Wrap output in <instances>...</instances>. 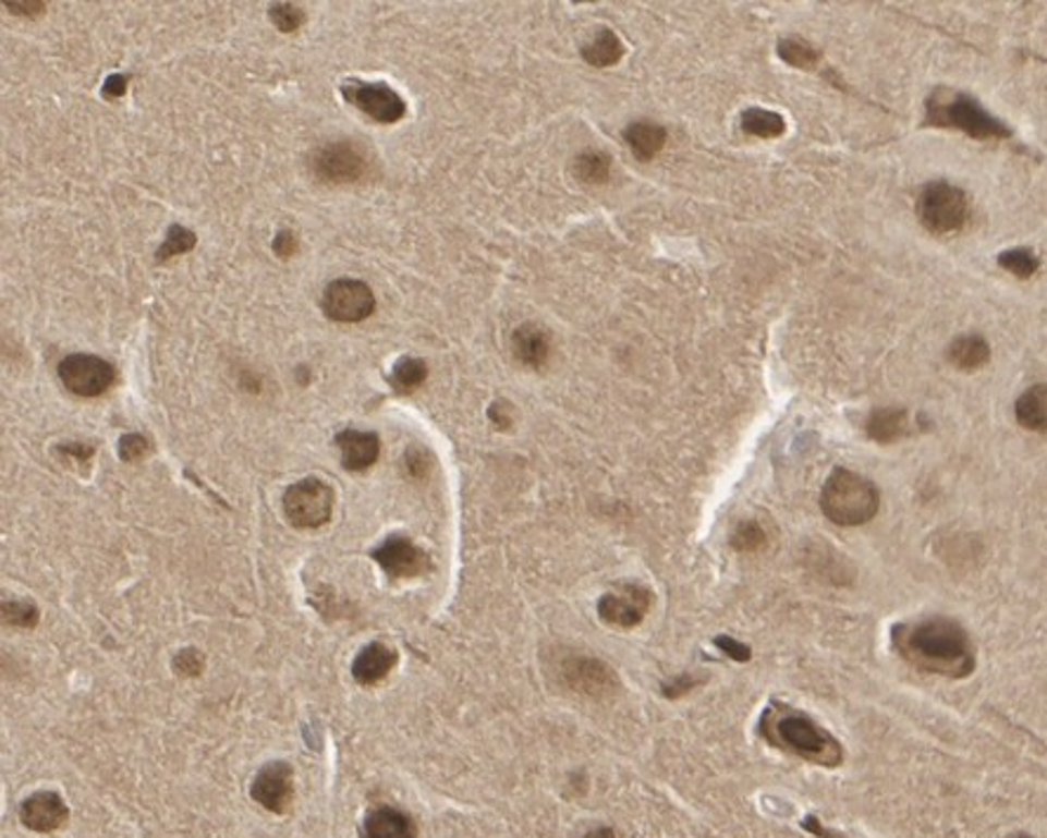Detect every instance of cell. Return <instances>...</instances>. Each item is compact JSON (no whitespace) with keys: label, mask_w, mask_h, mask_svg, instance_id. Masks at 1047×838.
Returning <instances> with one entry per match:
<instances>
[{"label":"cell","mask_w":1047,"mask_h":838,"mask_svg":"<svg viewBox=\"0 0 1047 838\" xmlns=\"http://www.w3.org/2000/svg\"><path fill=\"white\" fill-rule=\"evenodd\" d=\"M892 641L899 655L911 666L946 678H965L974 671V649L967 631L958 621L932 617L901 623Z\"/></svg>","instance_id":"obj_1"},{"label":"cell","mask_w":1047,"mask_h":838,"mask_svg":"<svg viewBox=\"0 0 1047 838\" xmlns=\"http://www.w3.org/2000/svg\"><path fill=\"white\" fill-rule=\"evenodd\" d=\"M759 734L771 746L802 761L826 765V768H836L842 763V746L836 737L807 714L786 704H769L763 718H759Z\"/></svg>","instance_id":"obj_2"},{"label":"cell","mask_w":1047,"mask_h":838,"mask_svg":"<svg viewBox=\"0 0 1047 838\" xmlns=\"http://www.w3.org/2000/svg\"><path fill=\"white\" fill-rule=\"evenodd\" d=\"M880 491L871 479L852 471H836L821 491L824 515L840 527H859L878 515Z\"/></svg>","instance_id":"obj_3"},{"label":"cell","mask_w":1047,"mask_h":838,"mask_svg":"<svg viewBox=\"0 0 1047 838\" xmlns=\"http://www.w3.org/2000/svg\"><path fill=\"white\" fill-rule=\"evenodd\" d=\"M548 673L559 688L587 700L605 702L621 690V680L609 664L591 655H581V652H555L552 659L548 661Z\"/></svg>","instance_id":"obj_4"},{"label":"cell","mask_w":1047,"mask_h":838,"mask_svg":"<svg viewBox=\"0 0 1047 838\" xmlns=\"http://www.w3.org/2000/svg\"><path fill=\"white\" fill-rule=\"evenodd\" d=\"M927 119L935 125L958 127V131L977 139H998L1010 135L1008 127L991 117L977 99L963 93L937 90L927 102Z\"/></svg>","instance_id":"obj_5"},{"label":"cell","mask_w":1047,"mask_h":838,"mask_svg":"<svg viewBox=\"0 0 1047 838\" xmlns=\"http://www.w3.org/2000/svg\"><path fill=\"white\" fill-rule=\"evenodd\" d=\"M917 216L929 232H958L963 230L970 216L967 196L949 182H932L917 196Z\"/></svg>","instance_id":"obj_6"},{"label":"cell","mask_w":1047,"mask_h":838,"mask_svg":"<svg viewBox=\"0 0 1047 838\" xmlns=\"http://www.w3.org/2000/svg\"><path fill=\"white\" fill-rule=\"evenodd\" d=\"M283 513L297 530H317L333 515V489L319 477L295 482L283 494Z\"/></svg>","instance_id":"obj_7"},{"label":"cell","mask_w":1047,"mask_h":838,"mask_svg":"<svg viewBox=\"0 0 1047 838\" xmlns=\"http://www.w3.org/2000/svg\"><path fill=\"white\" fill-rule=\"evenodd\" d=\"M57 374H60L64 388L78 397L105 394L117 380V368L95 354H69L60 362Z\"/></svg>","instance_id":"obj_8"},{"label":"cell","mask_w":1047,"mask_h":838,"mask_svg":"<svg viewBox=\"0 0 1047 838\" xmlns=\"http://www.w3.org/2000/svg\"><path fill=\"white\" fill-rule=\"evenodd\" d=\"M312 170L324 182L348 184L366 175L368 156L356 142H333L314 151Z\"/></svg>","instance_id":"obj_9"},{"label":"cell","mask_w":1047,"mask_h":838,"mask_svg":"<svg viewBox=\"0 0 1047 838\" xmlns=\"http://www.w3.org/2000/svg\"><path fill=\"white\" fill-rule=\"evenodd\" d=\"M652 591L642 584H623L605 593L597 603L599 619L613 629H635L649 615Z\"/></svg>","instance_id":"obj_10"},{"label":"cell","mask_w":1047,"mask_h":838,"mask_svg":"<svg viewBox=\"0 0 1047 838\" xmlns=\"http://www.w3.org/2000/svg\"><path fill=\"white\" fill-rule=\"evenodd\" d=\"M321 305L333 321L356 324L373 315V309H376V295H373L364 281L338 279L328 283Z\"/></svg>","instance_id":"obj_11"},{"label":"cell","mask_w":1047,"mask_h":838,"mask_svg":"<svg viewBox=\"0 0 1047 838\" xmlns=\"http://www.w3.org/2000/svg\"><path fill=\"white\" fill-rule=\"evenodd\" d=\"M342 95H345L350 105L362 109L366 117L378 123H397L406 113L404 99L385 83L350 81L348 85H342Z\"/></svg>","instance_id":"obj_12"},{"label":"cell","mask_w":1047,"mask_h":838,"mask_svg":"<svg viewBox=\"0 0 1047 838\" xmlns=\"http://www.w3.org/2000/svg\"><path fill=\"white\" fill-rule=\"evenodd\" d=\"M373 560L392 579H413L433 570L427 552L401 534L385 538V542L373 550Z\"/></svg>","instance_id":"obj_13"},{"label":"cell","mask_w":1047,"mask_h":838,"mask_svg":"<svg viewBox=\"0 0 1047 838\" xmlns=\"http://www.w3.org/2000/svg\"><path fill=\"white\" fill-rule=\"evenodd\" d=\"M251 797L255 803H260L265 811L283 815L289 813L293 803V768L285 761H271L255 775Z\"/></svg>","instance_id":"obj_14"},{"label":"cell","mask_w":1047,"mask_h":838,"mask_svg":"<svg viewBox=\"0 0 1047 838\" xmlns=\"http://www.w3.org/2000/svg\"><path fill=\"white\" fill-rule=\"evenodd\" d=\"M20 819L26 829L38 834H52L69 822V807L60 793L38 791L24 799L20 805Z\"/></svg>","instance_id":"obj_15"},{"label":"cell","mask_w":1047,"mask_h":838,"mask_svg":"<svg viewBox=\"0 0 1047 838\" xmlns=\"http://www.w3.org/2000/svg\"><path fill=\"white\" fill-rule=\"evenodd\" d=\"M342 465L348 471H366L380 457V437L376 433H362V430H345L336 437Z\"/></svg>","instance_id":"obj_16"},{"label":"cell","mask_w":1047,"mask_h":838,"mask_svg":"<svg viewBox=\"0 0 1047 838\" xmlns=\"http://www.w3.org/2000/svg\"><path fill=\"white\" fill-rule=\"evenodd\" d=\"M397 664V652L382 643H370L358 652L352 664V676L358 685H376L390 676Z\"/></svg>","instance_id":"obj_17"},{"label":"cell","mask_w":1047,"mask_h":838,"mask_svg":"<svg viewBox=\"0 0 1047 838\" xmlns=\"http://www.w3.org/2000/svg\"><path fill=\"white\" fill-rule=\"evenodd\" d=\"M364 836L366 838H418V827L406 815L397 811L392 805H380L364 819Z\"/></svg>","instance_id":"obj_18"},{"label":"cell","mask_w":1047,"mask_h":838,"mask_svg":"<svg viewBox=\"0 0 1047 838\" xmlns=\"http://www.w3.org/2000/svg\"><path fill=\"white\" fill-rule=\"evenodd\" d=\"M512 352L524 366L540 368L550 357V336L536 324H522L512 333Z\"/></svg>","instance_id":"obj_19"},{"label":"cell","mask_w":1047,"mask_h":838,"mask_svg":"<svg viewBox=\"0 0 1047 838\" xmlns=\"http://www.w3.org/2000/svg\"><path fill=\"white\" fill-rule=\"evenodd\" d=\"M666 139H668L666 127L652 121H635L633 125L625 127L628 147L633 149V154L642 161L654 159V156L666 147Z\"/></svg>","instance_id":"obj_20"},{"label":"cell","mask_w":1047,"mask_h":838,"mask_svg":"<svg viewBox=\"0 0 1047 838\" xmlns=\"http://www.w3.org/2000/svg\"><path fill=\"white\" fill-rule=\"evenodd\" d=\"M866 433L875 442H897V439L909 433V414L897 406L873 411L866 423Z\"/></svg>","instance_id":"obj_21"},{"label":"cell","mask_w":1047,"mask_h":838,"mask_svg":"<svg viewBox=\"0 0 1047 838\" xmlns=\"http://www.w3.org/2000/svg\"><path fill=\"white\" fill-rule=\"evenodd\" d=\"M1014 416L1024 428L1045 433L1047 430V386L1028 388L1014 404Z\"/></svg>","instance_id":"obj_22"},{"label":"cell","mask_w":1047,"mask_h":838,"mask_svg":"<svg viewBox=\"0 0 1047 838\" xmlns=\"http://www.w3.org/2000/svg\"><path fill=\"white\" fill-rule=\"evenodd\" d=\"M991 357V350L982 336H960L955 338L949 348V360L958 366L972 372V368H979Z\"/></svg>","instance_id":"obj_23"},{"label":"cell","mask_w":1047,"mask_h":838,"mask_svg":"<svg viewBox=\"0 0 1047 838\" xmlns=\"http://www.w3.org/2000/svg\"><path fill=\"white\" fill-rule=\"evenodd\" d=\"M583 60L593 66H613L623 57V42L609 28L599 32L587 46L581 50Z\"/></svg>","instance_id":"obj_24"},{"label":"cell","mask_w":1047,"mask_h":838,"mask_svg":"<svg viewBox=\"0 0 1047 838\" xmlns=\"http://www.w3.org/2000/svg\"><path fill=\"white\" fill-rule=\"evenodd\" d=\"M741 127L745 135L753 137H779L786 131L783 117L767 109H748L743 111L741 117Z\"/></svg>","instance_id":"obj_25"},{"label":"cell","mask_w":1047,"mask_h":838,"mask_svg":"<svg viewBox=\"0 0 1047 838\" xmlns=\"http://www.w3.org/2000/svg\"><path fill=\"white\" fill-rule=\"evenodd\" d=\"M427 378V364L423 360H413V357H406V360H399L394 364V372L390 376V382H392V388L401 394H409L413 390H418L423 382Z\"/></svg>","instance_id":"obj_26"},{"label":"cell","mask_w":1047,"mask_h":838,"mask_svg":"<svg viewBox=\"0 0 1047 838\" xmlns=\"http://www.w3.org/2000/svg\"><path fill=\"white\" fill-rule=\"evenodd\" d=\"M573 170H576V178L583 180V182H605L609 178V170H611V159L607 154H599V151H585L581 154L579 159H576V166H573Z\"/></svg>","instance_id":"obj_27"},{"label":"cell","mask_w":1047,"mask_h":838,"mask_svg":"<svg viewBox=\"0 0 1047 838\" xmlns=\"http://www.w3.org/2000/svg\"><path fill=\"white\" fill-rule=\"evenodd\" d=\"M40 619L38 607L28 600H5L3 623L12 629H34Z\"/></svg>","instance_id":"obj_28"},{"label":"cell","mask_w":1047,"mask_h":838,"mask_svg":"<svg viewBox=\"0 0 1047 838\" xmlns=\"http://www.w3.org/2000/svg\"><path fill=\"white\" fill-rule=\"evenodd\" d=\"M767 544V534L755 520H745L731 534V548L739 552H757Z\"/></svg>","instance_id":"obj_29"},{"label":"cell","mask_w":1047,"mask_h":838,"mask_svg":"<svg viewBox=\"0 0 1047 838\" xmlns=\"http://www.w3.org/2000/svg\"><path fill=\"white\" fill-rule=\"evenodd\" d=\"M998 263H1000L1002 269H1008V272L1022 277V279H1028L1031 275H1036V269H1038V258L1026 248H1012V251L1000 253Z\"/></svg>","instance_id":"obj_30"},{"label":"cell","mask_w":1047,"mask_h":838,"mask_svg":"<svg viewBox=\"0 0 1047 838\" xmlns=\"http://www.w3.org/2000/svg\"><path fill=\"white\" fill-rule=\"evenodd\" d=\"M779 54L783 57V60L791 64V66H800V69H809L816 64V60H819V54H816V50L812 46H807V42H802L798 38H788V40H781L779 42Z\"/></svg>","instance_id":"obj_31"},{"label":"cell","mask_w":1047,"mask_h":838,"mask_svg":"<svg viewBox=\"0 0 1047 838\" xmlns=\"http://www.w3.org/2000/svg\"><path fill=\"white\" fill-rule=\"evenodd\" d=\"M269 17L281 28V32L291 34V32H297V28L303 26L305 12H303V8L291 5V3H277V5H271Z\"/></svg>","instance_id":"obj_32"},{"label":"cell","mask_w":1047,"mask_h":838,"mask_svg":"<svg viewBox=\"0 0 1047 838\" xmlns=\"http://www.w3.org/2000/svg\"><path fill=\"white\" fill-rule=\"evenodd\" d=\"M194 244H196V236L190 230H184V227H170L168 241L159 248V260H168L178 253H186L190 248H194Z\"/></svg>","instance_id":"obj_33"},{"label":"cell","mask_w":1047,"mask_h":838,"mask_svg":"<svg viewBox=\"0 0 1047 838\" xmlns=\"http://www.w3.org/2000/svg\"><path fill=\"white\" fill-rule=\"evenodd\" d=\"M121 459L127 461V463H135V461H142L147 457V453L151 451V442L147 437H142V435H125L121 439Z\"/></svg>","instance_id":"obj_34"},{"label":"cell","mask_w":1047,"mask_h":838,"mask_svg":"<svg viewBox=\"0 0 1047 838\" xmlns=\"http://www.w3.org/2000/svg\"><path fill=\"white\" fill-rule=\"evenodd\" d=\"M200 666H204V659H200V655L194 647L182 649L180 655L175 657V671L180 676H198Z\"/></svg>","instance_id":"obj_35"},{"label":"cell","mask_w":1047,"mask_h":838,"mask_svg":"<svg viewBox=\"0 0 1047 838\" xmlns=\"http://www.w3.org/2000/svg\"><path fill=\"white\" fill-rule=\"evenodd\" d=\"M694 688H698V680H696L694 676H686V673H684V676H680V678H675V680H670V683H666V685H663V694H666V697H670V700H678V697H682V694L692 692Z\"/></svg>","instance_id":"obj_36"},{"label":"cell","mask_w":1047,"mask_h":838,"mask_svg":"<svg viewBox=\"0 0 1047 838\" xmlns=\"http://www.w3.org/2000/svg\"><path fill=\"white\" fill-rule=\"evenodd\" d=\"M715 643H717V647H720V649L725 652V655L731 657V659H736V661H748V659H751V649L745 647V645H741V643H736V641H731V637H727V635L717 637Z\"/></svg>","instance_id":"obj_37"},{"label":"cell","mask_w":1047,"mask_h":838,"mask_svg":"<svg viewBox=\"0 0 1047 838\" xmlns=\"http://www.w3.org/2000/svg\"><path fill=\"white\" fill-rule=\"evenodd\" d=\"M295 236L291 232H279L277 239H275V251L281 255V258H291V255H295Z\"/></svg>","instance_id":"obj_38"},{"label":"cell","mask_w":1047,"mask_h":838,"mask_svg":"<svg viewBox=\"0 0 1047 838\" xmlns=\"http://www.w3.org/2000/svg\"><path fill=\"white\" fill-rule=\"evenodd\" d=\"M125 88H127V76H111L105 83V95L111 99H119L125 95Z\"/></svg>","instance_id":"obj_39"},{"label":"cell","mask_w":1047,"mask_h":838,"mask_svg":"<svg viewBox=\"0 0 1047 838\" xmlns=\"http://www.w3.org/2000/svg\"><path fill=\"white\" fill-rule=\"evenodd\" d=\"M581 838H616V834H613V829H609V827H599V829L587 831V834L581 836Z\"/></svg>","instance_id":"obj_40"},{"label":"cell","mask_w":1047,"mask_h":838,"mask_svg":"<svg viewBox=\"0 0 1047 838\" xmlns=\"http://www.w3.org/2000/svg\"><path fill=\"white\" fill-rule=\"evenodd\" d=\"M1010 838H1034V836H1026V834H1014V836H1010Z\"/></svg>","instance_id":"obj_41"}]
</instances>
